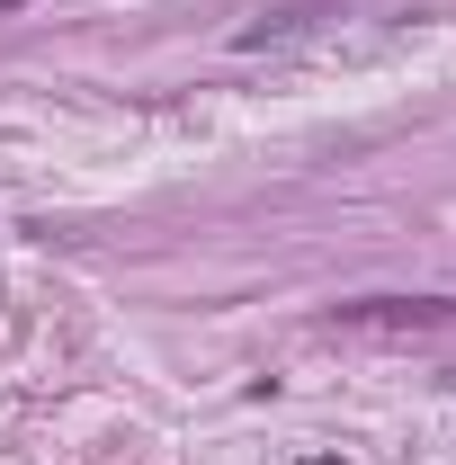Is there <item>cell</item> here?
Wrapping results in <instances>:
<instances>
[{
	"label": "cell",
	"mask_w": 456,
	"mask_h": 465,
	"mask_svg": "<svg viewBox=\"0 0 456 465\" xmlns=\"http://www.w3.org/2000/svg\"><path fill=\"white\" fill-rule=\"evenodd\" d=\"M322 18H341V9H332V0H286V9L251 18V27L233 36V54H269V45H295V36H313Z\"/></svg>",
	"instance_id": "obj_2"
},
{
	"label": "cell",
	"mask_w": 456,
	"mask_h": 465,
	"mask_svg": "<svg viewBox=\"0 0 456 465\" xmlns=\"http://www.w3.org/2000/svg\"><path fill=\"white\" fill-rule=\"evenodd\" d=\"M332 322H349V331H439V322H456V295H358Z\"/></svg>",
	"instance_id": "obj_1"
}]
</instances>
